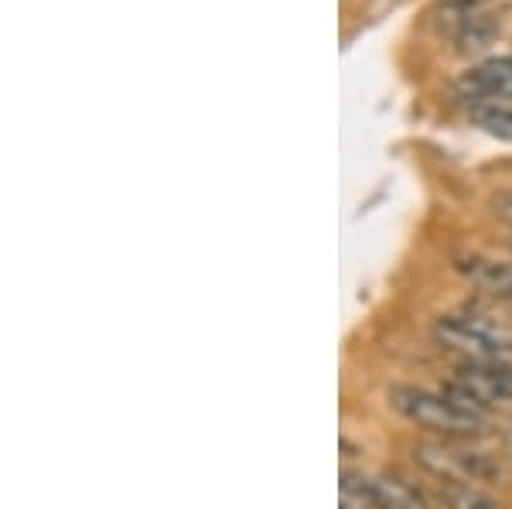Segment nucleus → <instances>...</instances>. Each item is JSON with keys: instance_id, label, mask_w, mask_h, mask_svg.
Masks as SVG:
<instances>
[{"instance_id": "1", "label": "nucleus", "mask_w": 512, "mask_h": 509, "mask_svg": "<svg viewBox=\"0 0 512 509\" xmlns=\"http://www.w3.org/2000/svg\"><path fill=\"white\" fill-rule=\"evenodd\" d=\"M390 407L400 417H407L417 428H427L448 441L475 438L489 428V414L468 404L465 397H458L451 387L444 390H427V387H393Z\"/></svg>"}, {"instance_id": "2", "label": "nucleus", "mask_w": 512, "mask_h": 509, "mask_svg": "<svg viewBox=\"0 0 512 509\" xmlns=\"http://www.w3.org/2000/svg\"><path fill=\"white\" fill-rule=\"evenodd\" d=\"M434 339L461 363H512V332L482 311L441 315L434 322Z\"/></svg>"}, {"instance_id": "3", "label": "nucleus", "mask_w": 512, "mask_h": 509, "mask_svg": "<svg viewBox=\"0 0 512 509\" xmlns=\"http://www.w3.org/2000/svg\"><path fill=\"white\" fill-rule=\"evenodd\" d=\"M410 455L441 486H492L502 479L499 462H492L485 451L454 445V441H420Z\"/></svg>"}, {"instance_id": "4", "label": "nucleus", "mask_w": 512, "mask_h": 509, "mask_svg": "<svg viewBox=\"0 0 512 509\" xmlns=\"http://www.w3.org/2000/svg\"><path fill=\"white\" fill-rule=\"evenodd\" d=\"M448 387L485 414L512 407V363H461Z\"/></svg>"}, {"instance_id": "5", "label": "nucleus", "mask_w": 512, "mask_h": 509, "mask_svg": "<svg viewBox=\"0 0 512 509\" xmlns=\"http://www.w3.org/2000/svg\"><path fill=\"white\" fill-rule=\"evenodd\" d=\"M461 96L478 103H512V59H489L465 72L458 82Z\"/></svg>"}, {"instance_id": "6", "label": "nucleus", "mask_w": 512, "mask_h": 509, "mask_svg": "<svg viewBox=\"0 0 512 509\" xmlns=\"http://www.w3.org/2000/svg\"><path fill=\"white\" fill-rule=\"evenodd\" d=\"M461 270H465L468 281H472L478 291L512 305V264H499V260H468V264H461Z\"/></svg>"}, {"instance_id": "7", "label": "nucleus", "mask_w": 512, "mask_h": 509, "mask_svg": "<svg viewBox=\"0 0 512 509\" xmlns=\"http://www.w3.org/2000/svg\"><path fill=\"white\" fill-rule=\"evenodd\" d=\"M369 496H373L376 509H427L424 496L403 479H396V475H376Z\"/></svg>"}, {"instance_id": "8", "label": "nucleus", "mask_w": 512, "mask_h": 509, "mask_svg": "<svg viewBox=\"0 0 512 509\" xmlns=\"http://www.w3.org/2000/svg\"><path fill=\"white\" fill-rule=\"evenodd\" d=\"M472 123L499 141H512V103H478L472 106Z\"/></svg>"}, {"instance_id": "9", "label": "nucleus", "mask_w": 512, "mask_h": 509, "mask_svg": "<svg viewBox=\"0 0 512 509\" xmlns=\"http://www.w3.org/2000/svg\"><path fill=\"white\" fill-rule=\"evenodd\" d=\"M437 499H441L444 509H506L482 486H441Z\"/></svg>"}, {"instance_id": "10", "label": "nucleus", "mask_w": 512, "mask_h": 509, "mask_svg": "<svg viewBox=\"0 0 512 509\" xmlns=\"http://www.w3.org/2000/svg\"><path fill=\"white\" fill-rule=\"evenodd\" d=\"M495 21L492 18H465L458 28V35H454V45H458V52H482V48L492 45L495 38Z\"/></svg>"}, {"instance_id": "11", "label": "nucleus", "mask_w": 512, "mask_h": 509, "mask_svg": "<svg viewBox=\"0 0 512 509\" xmlns=\"http://www.w3.org/2000/svg\"><path fill=\"white\" fill-rule=\"evenodd\" d=\"M492 212L502 223H512V188H502V192L492 195Z\"/></svg>"}, {"instance_id": "12", "label": "nucleus", "mask_w": 512, "mask_h": 509, "mask_svg": "<svg viewBox=\"0 0 512 509\" xmlns=\"http://www.w3.org/2000/svg\"><path fill=\"white\" fill-rule=\"evenodd\" d=\"M448 7H458V11H475V7L489 4V0H444Z\"/></svg>"}, {"instance_id": "13", "label": "nucleus", "mask_w": 512, "mask_h": 509, "mask_svg": "<svg viewBox=\"0 0 512 509\" xmlns=\"http://www.w3.org/2000/svg\"><path fill=\"white\" fill-rule=\"evenodd\" d=\"M509 246H512V236H509Z\"/></svg>"}]
</instances>
